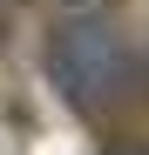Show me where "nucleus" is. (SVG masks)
Returning <instances> with one entry per match:
<instances>
[{
    "mask_svg": "<svg viewBox=\"0 0 149 155\" xmlns=\"http://www.w3.org/2000/svg\"><path fill=\"white\" fill-rule=\"evenodd\" d=\"M47 81L61 88V101L74 115H109L129 94V47L109 20L74 14L47 34Z\"/></svg>",
    "mask_w": 149,
    "mask_h": 155,
    "instance_id": "obj_1",
    "label": "nucleus"
},
{
    "mask_svg": "<svg viewBox=\"0 0 149 155\" xmlns=\"http://www.w3.org/2000/svg\"><path fill=\"white\" fill-rule=\"evenodd\" d=\"M109 155H149V148H142V142H115Z\"/></svg>",
    "mask_w": 149,
    "mask_h": 155,
    "instance_id": "obj_2",
    "label": "nucleus"
},
{
    "mask_svg": "<svg viewBox=\"0 0 149 155\" xmlns=\"http://www.w3.org/2000/svg\"><path fill=\"white\" fill-rule=\"evenodd\" d=\"M68 7H81V0H68Z\"/></svg>",
    "mask_w": 149,
    "mask_h": 155,
    "instance_id": "obj_3",
    "label": "nucleus"
}]
</instances>
